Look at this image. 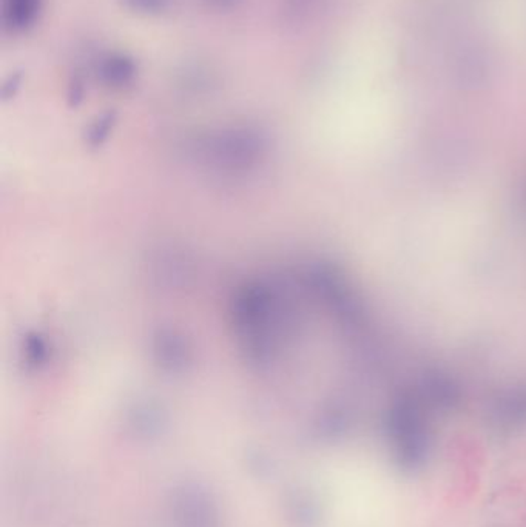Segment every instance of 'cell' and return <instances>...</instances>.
I'll use <instances>...</instances> for the list:
<instances>
[{
	"label": "cell",
	"mask_w": 526,
	"mask_h": 527,
	"mask_svg": "<svg viewBox=\"0 0 526 527\" xmlns=\"http://www.w3.org/2000/svg\"><path fill=\"white\" fill-rule=\"evenodd\" d=\"M96 75L102 84L110 88L124 90L133 84L138 75V65L122 53H107L96 62Z\"/></svg>",
	"instance_id": "1"
},
{
	"label": "cell",
	"mask_w": 526,
	"mask_h": 527,
	"mask_svg": "<svg viewBox=\"0 0 526 527\" xmlns=\"http://www.w3.org/2000/svg\"><path fill=\"white\" fill-rule=\"evenodd\" d=\"M44 0H4V26L8 30H30L39 17Z\"/></svg>",
	"instance_id": "2"
},
{
	"label": "cell",
	"mask_w": 526,
	"mask_h": 527,
	"mask_svg": "<svg viewBox=\"0 0 526 527\" xmlns=\"http://www.w3.org/2000/svg\"><path fill=\"white\" fill-rule=\"evenodd\" d=\"M127 10L144 16H161L169 10L172 0H121Z\"/></svg>",
	"instance_id": "3"
},
{
	"label": "cell",
	"mask_w": 526,
	"mask_h": 527,
	"mask_svg": "<svg viewBox=\"0 0 526 527\" xmlns=\"http://www.w3.org/2000/svg\"><path fill=\"white\" fill-rule=\"evenodd\" d=\"M203 2L210 10L228 11L237 8L243 0H203Z\"/></svg>",
	"instance_id": "4"
}]
</instances>
